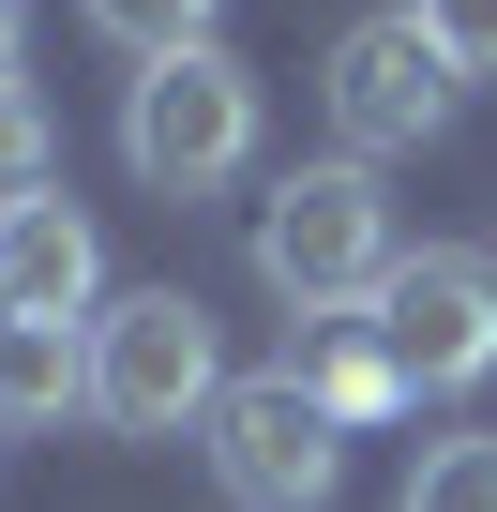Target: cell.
<instances>
[{
  "label": "cell",
  "mask_w": 497,
  "mask_h": 512,
  "mask_svg": "<svg viewBox=\"0 0 497 512\" xmlns=\"http://www.w3.org/2000/svg\"><path fill=\"white\" fill-rule=\"evenodd\" d=\"M407 16L437 31V61H452V76H497V0H407Z\"/></svg>",
  "instance_id": "obj_13"
},
{
  "label": "cell",
  "mask_w": 497,
  "mask_h": 512,
  "mask_svg": "<svg viewBox=\"0 0 497 512\" xmlns=\"http://www.w3.org/2000/svg\"><path fill=\"white\" fill-rule=\"evenodd\" d=\"M16 61H31V0H0V91H16Z\"/></svg>",
  "instance_id": "obj_14"
},
{
  "label": "cell",
  "mask_w": 497,
  "mask_h": 512,
  "mask_svg": "<svg viewBox=\"0 0 497 512\" xmlns=\"http://www.w3.org/2000/svg\"><path fill=\"white\" fill-rule=\"evenodd\" d=\"M91 422V332L76 317H0V437Z\"/></svg>",
  "instance_id": "obj_8"
},
{
  "label": "cell",
  "mask_w": 497,
  "mask_h": 512,
  "mask_svg": "<svg viewBox=\"0 0 497 512\" xmlns=\"http://www.w3.org/2000/svg\"><path fill=\"white\" fill-rule=\"evenodd\" d=\"M91 287H106V241H91V211H76L61 181L0 211V317H76V332H91V317H106Z\"/></svg>",
  "instance_id": "obj_7"
},
{
  "label": "cell",
  "mask_w": 497,
  "mask_h": 512,
  "mask_svg": "<svg viewBox=\"0 0 497 512\" xmlns=\"http://www.w3.org/2000/svg\"><path fill=\"white\" fill-rule=\"evenodd\" d=\"M61 181V136H46V106L31 91H0V211H16V196H46Z\"/></svg>",
  "instance_id": "obj_12"
},
{
  "label": "cell",
  "mask_w": 497,
  "mask_h": 512,
  "mask_svg": "<svg viewBox=\"0 0 497 512\" xmlns=\"http://www.w3.org/2000/svg\"><path fill=\"white\" fill-rule=\"evenodd\" d=\"M211 482H226V512H332V482H347V422L302 392V362L226 377V407H211Z\"/></svg>",
  "instance_id": "obj_4"
},
{
  "label": "cell",
  "mask_w": 497,
  "mask_h": 512,
  "mask_svg": "<svg viewBox=\"0 0 497 512\" xmlns=\"http://www.w3.org/2000/svg\"><path fill=\"white\" fill-rule=\"evenodd\" d=\"M121 166H136L151 196H226L241 166H257V76H241L226 46L136 61V91H121Z\"/></svg>",
  "instance_id": "obj_3"
},
{
  "label": "cell",
  "mask_w": 497,
  "mask_h": 512,
  "mask_svg": "<svg viewBox=\"0 0 497 512\" xmlns=\"http://www.w3.org/2000/svg\"><path fill=\"white\" fill-rule=\"evenodd\" d=\"M407 272V241H392V196H377V166H287L272 196H257V287L287 302V317H362L377 287Z\"/></svg>",
  "instance_id": "obj_1"
},
{
  "label": "cell",
  "mask_w": 497,
  "mask_h": 512,
  "mask_svg": "<svg viewBox=\"0 0 497 512\" xmlns=\"http://www.w3.org/2000/svg\"><path fill=\"white\" fill-rule=\"evenodd\" d=\"M226 407V347L196 287H121L91 317V422L106 437H211Z\"/></svg>",
  "instance_id": "obj_2"
},
{
  "label": "cell",
  "mask_w": 497,
  "mask_h": 512,
  "mask_svg": "<svg viewBox=\"0 0 497 512\" xmlns=\"http://www.w3.org/2000/svg\"><path fill=\"white\" fill-rule=\"evenodd\" d=\"M407 512H497V437H437L407 467Z\"/></svg>",
  "instance_id": "obj_11"
},
{
  "label": "cell",
  "mask_w": 497,
  "mask_h": 512,
  "mask_svg": "<svg viewBox=\"0 0 497 512\" xmlns=\"http://www.w3.org/2000/svg\"><path fill=\"white\" fill-rule=\"evenodd\" d=\"M452 61H437V31L407 16V0H392V16H347L332 31V136H347V166H377V151H422L437 121H452Z\"/></svg>",
  "instance_id": "obj_6"
},
{
  "label": "cell",
  "mask_w": 497,
  "mask_h": 512,
  "mask_svg": "<svg viewBox=\"0 0 497 512\" xmlns=\"http://www.w3.org/2000/svg\"><path fill=\"white\" fill-rule=\"evenodd\" d=\"M302 392H317L332 422H392V407H407V377H392V347H377L362 317H332V332H317V362H302Z\"/></svg>",
  "instance_id": "obj_9"
},
{
  "label": "cell",
  "mask_w": 497,
  "mask_h": 512,
  "mask_svg": "<svg viewBox=\"0 0 497 512\" xmlns=\"http://www.w3.org/2000/svg\"><path fill=\"white\" fill-rule=\"evenodd\" d=\"M362 332L392 347L407 407H422V392H482V377H497V256H452V241H422L407 272L362 302Z\"/></svg>",
  "instance_id": "obj_5"
},
{
  "label": "cell",
  "mask_w": 497,
  "mask_h": 512,
  "mask_svg": "<svg viewBox=\"0 0 497 512\" xmlns=\"http://www.w3.org/2000/svg\"><path fill=\"white\" fill-rule=\"evenodd\" d=\"M76 16H91L106 46H136V61H181V46H211L226 0H76Z\"/></svg>",
  "instance_id": "obj_10"
}]
</instances>
